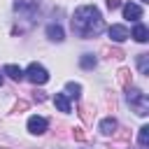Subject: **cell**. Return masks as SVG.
I'll list each match as a JSON object with an SVG mask.
<instances>
[{"instance_id": "2", "label": "cell", "mask_w": 149, "mask_h": 149, "mask_svg": "<svg viewBox=\"0 0 149 149\" xmlns=\"http://www.w3.org/2000/svg\"><path fill=\"white\" fill-rule=\"evenodd\" d=\"M128 93H126V98H128V105L135 109V114L137 116H147L149 114V98H147V93H142V91H137V88H126Z\"/></svg>"}, {"instance_id": "4", "label": "cell", "mask_w": 149, "mask_h": 149, "mask_svg": "<svg viewBox=\"0 0 149 149\" xmlns=\"http://www.w3.org/2000/svg\"><path fill=\"white\" fill-rule=\"evenodd\" d=\"M14 12H16L19 16L33 19L35 12H37V0H16V2H14Z\"/></svg>"}, {"instance_id": "3", "label": "cell", "mask_w": 149, "mask_h": 149, "mask_svg": "<svg viewBox=\"0 0 149 149\" xmlns=\"http://www.w3.org/2000/svg\"><path fill=\"white\" fill-rule=\"evenodd\" d=\"M23 77H26L30 84H35V86H42V84L49 81V72H47V68L40 65V63H30V65L23 70Z\"/></svg>"}, {"instance_id": "14", "label": "cell", "mask_w": 149, "mask_h": 149, "mask_svg": "<svg viewBox=\"0 0 149 149\" xmlns=\"http://www.w3.org/2000/svg\"><path fill=\"white\" fill-rule=\"evenodd\" d=\"M65 95L79 100V95H81V84H77V81H68V84H65Z\"/></svg>"}, {"instance_id": "19", "label": "cell", "mask_w": 149, "mask_h": 149, "mask_svg": "<svg viewBox=\"0 0 149 149\" xmlns=\"http://www.w3.org/2000/svg\"><path fill=\"white\" fill-rule=\"evenodd\" d=\"M23 109H28V102H26V100H19V102L14 105V112H23Z\"/></svg>"}, {"instance_id": "12", "label": "cell", "mask_w": 149, "mask_h": 149, "mask_svg": "<svg viewBox=\"0 0 149 149\" xmlns=\"http://www.w3.org/2000/svg\"><path fill=\"white\" fill-rule=\"evenodd\" d=\"M2 72H5L9 79H14V81H21V79H23V70H21L19 65H12V63H9V65H5V68H2Z\"/></svg>"}, {"instance_id": "8", "label": "cell", "mask_w": 149, "mask_h": 149, "mask_svg": "<svg viewBox=\"0 0 149 149\" xmlns=\"http://www.w3.org/2000/svg\"><path fill=\"white\" fill-rule=\"evenodd\" d=\"M47 37H49L51 42H63V40H65V33H63V28H61L58 23H49V26H47Z\"/></svg>"}, {"instance_id": "9", "label": "cell", "mask_w": 149, "mask_h": 149, "mask_svg": "<svg viewBox=\"0 0 149 149\" xmlns=\"http://www.w3.org/2000/svg\"><path fill=\"white\" fill-rule=\"evenodd\" d=\"M98 128H100V133H102V135H114V133H116V128H119V123H116V119H114V116H107V119H102V121H100V126H98Z\"/></svg>"}, {"instance_id": "21", "label": "cell", "mask_w": 149, "mask_h": 149, "mask_svg": "<svg viewBox=\"0 0 149 149\" xmlns=\"http://www.w3.org/2000/svg\"><path fill=\"white\" fill-rule=\"evenodd\" d=\"M0 86H2V74H0Z\"/></svg>"}, {"instance_id": "15", "label": "cell", "mask_w": 149, "mask_h": 149, "mask_svg": "<svg viewBox=\"0 0 149 149\" xmlns=\"http://www.w3.org/2000/svg\"><path fill=\"white\" fill-rule=\"evenodd\" d=\"M95 63H98V58H95L93 54H84V56L79 58V65H81L84 70H91V68H95Z\"/></svg>"}, {"instance_id": "11", "label": "cell", "mask_w": 149, "mask_h": 149, "mask_svg": "<svg viewBox=\"0 0 149 149\" xmlns=\"http://www.w3.org/2000/svg\"><path fill=\"white\" fill-rule=\"evenodd\" d=\"M54 105L58 107V112H63V114H68L72 107H70V98L65 95V93H56L54 95Z\"/></svg>"}, {"instance_id": "5", "label": "cell", "mask_w": 149, "mask_h": 149, "mask_svg": "<svg viewBox=\"0 0 149 149\" xmlns=\"http://www.w3.org/2000/svg\"><path fill=\"white\" fill-rule=\"evenodd\" d=\"M47 126H49V121L44 119V116H30L28 119V133L30 135H42V133H47Z\"/></svg>"}, {"instance_id": "16", "label": "cell", "mask_w": 149, "mask_h": 149, "mask_svg": "<svg viewBox=\"0 0 149 149\" xmlns=\"http://www.w3.org/2000/svg\"><path fill=\"white\" fill-rule=\"evenodd\" d=\"M137 68L142 74H149V54H140L137 56Z\"/></svg>"}, {"instance_id": "1", "label": "cell", "mask_w": 149, "mask_h": 149, "mask_svg": "<svg viewBox=\"0 0 149 149\" xmlns=\"http://www.w3.org/2000/svg\"><path fill=\"white\" fill-rule=\"evenodd\" d=\"M72 30L79 37H84V40H88L93 35H100L105 30V21H102L100 9L95 5H81V7H77L74 14H72Z\"/></svg>"}, {"instance_id": "7", "label": "cell", "mask_w": 149, "mask_h": 149, "mask_svg": "<svg viewBox=\"0 0 149 149\" xmlns=\"http://www.w3.org/2000/svg\"><path fill=\"white\" fill-rule=\"evenodd\" d=\"M121 7H123V19H128V21H140V19H142V7H140V5L126 2V5H121Z\"/></svg>"}, {"instance_id": "6", "label": "cell", "mask_w": 149, "mask_h": 149, "mask_svg": "<svg viewBox=\"0 0 149 149\" xmlns=\"http://www.w3.org/2000/svg\"><path fill=\"white\" fill-rule=\"evenodd\" d=\"M107 35H109V40H112V42H126V40L130 37L128 28H126V26H121V23H114V26H109Z\"/></svg>"}, {"instance_id": "13", "label": "cell", "mask_w": 149, "mask_h": 149, "mask_svg": "<svg viewBox=\"0 0 149 149\" xmlns=\"http://www.w3.org/2000/svg\"><path fill=\"white\" fill-rule=\"evenodd\" d=\"M116 79H119V86L121 88H130V84H133V77H130V70L128 68H121L116 72Z\"/></svg>"}, {"instance_id": "10", "label": "cell", "mask_w": 149, "mask_h": 149, "mask_svg": "<svg viewBox=\"0 0 149 149\" xmlns=\"http://www.w3.org/2000/svg\"><path fill=\"white\" fill-rule=\"evenodd\" d=\"M130 37H135V42L144 44V42L149 40V30H147V26H144V23H135V28H133Z\"/></svg>"}, {"instance_id": "22", "label": "cell", "mask_w": 149, "mask_h": 149, "mask_svg": "<svg viewBox=\"0 0 149 149\" xmlns=\"http://www.w3.org/2000/svg\"><path fill=\"white\" fill-rule=\"evenodd\" d=\"M140 2H149V0H140Z\"/></svg>"}, {"instance_id": "18", "label": "cell", "mask_w": 149, "mask_h": 149, "mask_svg": "<svg viewBox=\"0 0 149 149\" xmlns=\"http://www.w3.org/2000/svg\"><path fill=\"white\" fill-rule=\"evenodd\" d=\"M105 2H107V9H119V7L123 5L121 0H105Z\"/></svg>"}, {"instance_id": "20", "label": "cell", "mask_w": 149, "mask_h": 149, "mask_svg": "<svg viewBox=\"0 0 149 149\" xmlns=\"http://www.w3.org/2000/svg\"><path fill=\"white\" fill-rule=\"evenodd\" d=\"M72 130H74L72 135H74V137H77L79 142H84V140H86V135H84V130H81V128H72Z\"/></svg>"}, {"instance_id": "17", "label": "cell", "mask_w": 149, "mask_h": 149, "mask_svg": "<svg viewBox=\"0 0 149 149\" xmlns=\"http://www.w3.org/2000/svg\"><path fill=\"white\" fill-rule=\"evenodd\" d=\"M137 142H140V147H142V149H147V144H149V126H142V128H140Z\"/></svg>"}]
</instances>
